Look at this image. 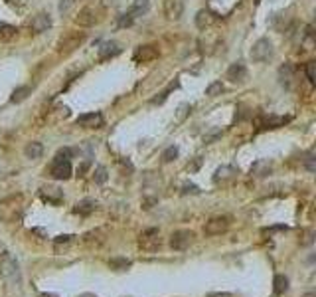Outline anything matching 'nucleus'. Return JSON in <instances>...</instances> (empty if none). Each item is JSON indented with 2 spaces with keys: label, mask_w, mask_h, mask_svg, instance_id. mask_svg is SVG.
Instances as JSON below:
<instances>
[{
  "label": "nucleus",
  "mask_w": 316,
  "mask_h": 297,
  "mask_svg": "<svg viewBox=\"0 0 316 297\" xmlns=\"http://www.w3.org/2000/svg\"><path fill=\"white\" fill-rule=\"evenodd\" d=\"M73 2H75V0H62V2H60V12H67L73 6Z\"/></svg>",
  "instance_id": "36"
},
{
  "label": "nucleus",
  "mask_w": 316,
  "mask_h": 297,
  "mask_svg": "<svg viewBox=\"0 0 316 297\" xmlns=\"http://www.w3.org/2000/svg\"><path fill=\"white\" fill-rule=\"evenodd\" d=\"M71 238H73L71 234H65V236H58V238H56V244H62V242H69Z\"/></svg>",
  "instance_id": "39"
},
{
  "label": "nucleus",
  "mask_w": 316,
  "mask_h": 297,
  "mask_svg": "<svg viewBox=\"0 0 316 297\" xmlns=\"http://www.w3.org/2000/svg\"><path fill=\"white\" fill-rule=\"evenodd\" d=\"M24 155H26V159H30V161L40 159V157L44 155V147H42V143H38V141L28 143V145L24 147Z\"/></svg>",
  "instance_id": "18"
},
{
  "label": "nucleus",
  "mask_w": 316,
  "mask_h": 297,
  "mask_svg": "<svg viewBox=\"0 0 316 297\" xmlns=\"http://www.w3.org/2000/svg\"><path fill=\"white\" fill-rule=\"evenodd\" d=\"M16 28L14 26H10V24H0V38L2 40H10V38H14L16 36Z\"/></svg>",
  "instance_id": "27"
},
{
  "label": "nucleus",
  "mask_w": 316,
  "mask_h": 297,
  "mask_svg": "<svg viewBox=\"0 0 316 297\" xmlns=\"http://www.w3.org/2000/svg\"><path fill=\"white\" fill-rule=\"evenodd\" d=\"M306 297H314V293H306Z\"/></svg>",
  "instance_id": "43"
},
{
  "label": "nucleus",
  "mask_w": 316,
  "mask_h": 297,
  "mask_svg": "<svg viewBox=\"0 0 316 297\" xmlns=\"http://www.w3.org/2000/svg\"><path fill=\"white\" fill-rule=\"evenodd\" d=\"M182 192H184V194H188V192H192V194H200V188H198L196 185H184V186H182Z\"/></svg>",
  "instance_id": "35"
},
{
  "label": "nucleus",
  "mask_w": 316,
  "mask_h": 297,
  "mask_svg": "<svg viewBox=\"0 0 316 297\" xmlns=\"http://www.w3.org/2000/svg\"><path fill=\"white\" fill-rule=\"evenodd\" d=\"M160 234H158L156 228H148L140 234V246L144 250H156L158 246H160V238H158Z\"/></svg>",
  "instance_id": "13"
},
{
  "label": "nucleus",
  "mask_w": 316,
  "mask_h": 297,
  "mask_svg": "<svg viewBox=\"0 0 316 297\" xmlns=\"http://www.w3.org/2000/svg\"><path fill=\"white\" fill-rule=\"evenodd\" d=\"M30 93H32V87H30V85H20V87H16V89L12 91L10 101H12V103H22Z\"/></svg>",
  "instance_id": "23"
},
{
  "label": "nucleus",
  "mask_w": 316,
  "mask_h": 297,
  "mask_svg": "<svg viewBox=\"0 0 316 297\" xmlns=\"http://www.w3.org/2000/svg\"><path fill=\"white\" fill-rule=\"evenodd\" d=\"M95 208H97V202H95L93 198H85V200H81V202L75 204L73 212H75V214H81V216H87V214H91Z\"/></svg>",
  "instance_id": "21"
},
{
  "label": "nucleus",
  "mask_w": 316,
  "mask_h": 297,
  "mask_svg": "<svg viewBox=\"0 0 316 297\" xmlns=\"http://www.w3.org/2000/svg\"><path fill=\"white\" fill-rule=\"evenodd\" d=\"M259 2H261V0H257V4H259Z\"/></svg>",
  "instance_id": "44"
},
{
  "label": "nucleus",
  "mask_w": 316,
  "mask_h": 297,
  "mask_svg": "<svg viewBox=\"0 0 316 297\" xmlns=\"http://www.w3.org/2000/svg\"><path fill=\"white\" fill-rule=\"evenodd\" d=\"M273 58V44L267 40V38H261V40H257L255 44H253V48H251V60L253 62H267V60H271Z\"/></svg>",
  "instance_id": "4"
},
{
  "label": "nucleus",
  "mask_w": 316,
  "mask_h": 297,
  "mask_svg": "<svg viewBox=\"0 0 316 297\" xmlns=\"http://www.w3.org/2000/svg\"><path fill=\"white\" fill-rule=\"evenodd\" d=\"M304 167L308 173H314L316 171V159H314V151H308L304 155Z\"/></svg>",
  "instance_id": "29"
},
{
  "label": "nucleus",
  "mask_w": 316,
  "mask_h": 297,
  "mask_svg": "<svg viewBox=\"0 0 316 297\" xmlns=\"http://www.w3.org/2000/svg\"><path fill=\"white\" fill-rule=\"evenodd\" d=\"M225 77H227L231 83H241V81H245V77H247V68H245V64H241V62L231 64V66L227 68Z\"/></svg>",
  "instance_id": "14"
},
{
  "label": "nucleus",
  "mask_w": 316,
  "mask_h": 297,
  "mask_svg": "<svg viewBox=\"0 0 316 297\" xmlns=\"http://www.w3.org/2000/svg\"><path fill=\"white\" fill-rule=\"evenodd\" d=\"M101 18H103V12H101L99 6H85V8L79 10V14L75 18V24L83 26V28H91L97 22H101Z\"/></svg>",
  "instance_id": "3"
},
{
  "label": "nucleus",
  "mask_w": 316,
  "mask_h": 297,
  "mask_svg": "<svg viewBox=\"0 0 316 297\" xmlns=\"http://www.w3.org/2000/svg\"><path fill=\"white\" fill-rule=\"evenodd\" d=\"M194 240V232L190 230H176L172 236H170V248L176 250V252H182L190 246V242Z\"/></svg>",
  "instance_id": "7"
},
{
  "label": "nucleus",
  "mask_w": 316,
  "mask_h": 297,
  "mask_svg": "<svg viewBox=\"0 0 316 297\" xmlns=\"http://www.w3.org/2000/svg\"><path fill=\"white\" fill-rule=\"evenodd\" d=\"M178 155H180V148H178L176 145H172V147H168L166 151L162 153V161H164V163H172V161L178 159Z\"/></svg>",
  "instance_id": "26"
},
{
  "label": "nucleus",
  "mask_w": 316,
  "mask_h": 297,
  "mask_svg": "<svg viewBox=\"0 0 316 297\" xmlns=\"http://www.w3.org/2000/svg\"><path fill=\"white\" fill-rule=\"evenodd\" d=\"M164 14L168 20H180L184 14V0H164Z\"/></svg>",
  "instance_id": "12"
},
{
  "label": "nucleus",
  "mask_w": 316,
  "mask_h": 297,
  "mask_svg": "<svg viewBox=\"0 0 316 297\" xmlns=\"http://www.w3.org/2000/svg\"><path fill=\"white\" fill-rule=\"evenodd\" d=\"M200 165H202V161L198 159L194 165H190V167H188V171H190V173H194V171H198V169H200Z\"/></svg>",
  "instance_id": "40"
},
{
  "label": "nucleus",
  "mask_w": 316,
  "mask_h": 297,
  "mask_svg": "<svg viewBox=\"0 0 316 297\" xmlns=\"http://www.w3.org/2000/svg\"><path fill=\"white\" fill-rule=\"evenodd\" d=\"M314 66H316L314 62H308V64H306V77H308V81H310V83H314V81H316V79H314Z\"/></svg>",
  "instance_id": "33"
},
{
  "label": "nucleus",
  "mask_w": 316,
  "mask_h": 297,
  "mask_svg": "<svg viewBox=\"0 0 316 297\" xmlns=\"http://www.w3.org/2000/svg\"><path fill=\"white\" fill-rule=\"evenodd\" d=\"M50 175L56 179V181H67L71 177V163L69 159H62V157H56L52 167H50Z\"/></svg>",
  "instance_id": "5"
},
{
  "label": "nucleus",
  "mask_w": 316,
  "mask_h": 297,
  "mask_svg": "<svg viewBox=\"0 0 316 297\" xmlns=\"http://www.w3.org/2000/svg\"><path fill=\"white\" fill-rule=\"evenodd\" d=\"M176 87H178V81L170 83V85H168V87H166L164 91H160V93H158V95H156V97H154V99H152L150 103H152V105H160V103H164V101L168 99V95H170V93H172V91H174Z\"/></svg>",
  "instance_id": "24"
},
{
  "label": "nucleus",
  "mask_w": 316,
  "mask_h": 297,
  "mask_svg": "<svg viewBox=\"0 0 316 297\" xmlns=\"http://www.w3.org/2000/svg\"><path fill=\"white\" fill-rule=\"evenodd\" d=\"M8 2H10L12 6H18V8H20V6H26V4H28V0H8Z\"/></svg>",
  "instance_id": "38"
},
{
  "label": "nucleus",
  "mask_w": 316,
  "mask_h": 297,
  "mask_svg": "<svg viewBox=\"0 0 316 297\" xmlns=\"http://www.w3.org/2000/svg\"><path fill=\"white\" fill-rule=\"evenodd\" d=\"M85 32H67L65 36H62L60 40H58V44H56V52L60 54V56H69V54H73L83 42H85Z\"/></svg>",
  "instance_id": "2"
},
{
  "label": "nucleus",
  "mask_w": 316,
  "mask_h": 297,
  "mask_svg": "<svg viewBox=\"0 0 316 297\" xmlns=\"http://www.w3.org/2000/svg\"><path fill=\"white\" fill-rule=\"evenodd\" d=\"M132 22H134V18H132V16H128L126 12L119 18V26H121V28H128V26H132Z\"/></svg>",
  "instance_id": "32"
},
{
  "label": "nucleus",
  "mask_w": 316,
  "mask_h": 297,
  "mask_svg": "<svg viewBox=\"0 0 316 297\" xmlns=\"http://www.w3.org/2000/svg\"><path fill=\"white\" fill-rule=\"evenodd\" d=\"M212 24H214V16H212V12H210V10H206V8L198 10V14H196V26H198L200 30H206V28H210Z\"/></svg>",
  "instance_id": "20"
},
{
  "label": "nucleus",
  "mask_w": 316,
  "mask_h": 297,
  "mask_svg": "<svg viewBox=\"0 0 316 297\" xmlns=\"http://www.w3.org/2000/svg\"><path fill=\"white\" fill-rule=\"evenodd\" d=\"M89 167H91V161H85V163H81V165L77 167V175H79V177H83V175L89 171Z\"/></svg>",
  "instance_id": "37"
},
{
  "label": "nucleus",
  "mask_w": 316,
  "mask_h": 297,
  "mask_svg": "<svg viewBox=\"0 0 316 297\" xmlns=\"http://www.w3.org/2000/svg\"><path fill=\"white\" fill-rule=\"evenodd\" d=\"M273 285H275V287H273L275 295H283V293L288 291V277L283 275V273H277L275 279H273Z\"/></svg>",
  "instance_id": "22"
},
{
  "label": "nucleus",
  "mask_w": 316,
  "mask_h": 297,
  "mask_svg": "<svg viewBox=\"0 0 316 297\" xmlns=\"http://www.w3.org/2000/svg\"><path fill=\"white\" fill-rule=\"evenodd\" d=\"M279 81H281L283 87L294 89V85H296V70H294L292 64H283L279 68Z\"/></svg>",
  "instance_id": "10"
},
{
  "label": "nucleus",
  "mask_w": 316,
  "mask_h": 297,
  "mask_svg": "<svg viewBox=\"0 0 316 297\" xmlns=\"http://www.w3.org/2000/svg\"><path fill=\"white\" fill-rule=\"evenodd\" d=\"M38 297H58V295L56 293H40Z\"/></svg>",
  "instance_id": "41"
},
{
  "label": "nucleus",
  "mask_w": 316,
  "mask_h": 297,
  "mask_svg": "<svg viewBox=\"0 0 316 297\" xmlns=\"http://www.w3.org/2000/svg\"><path fill=\"white\" fill-rule=\"evenodd\" d=\"M107 181V169L105 167H97V171H95V183L97 185H103Z\"/></svg>",
  "instance_id": "31"
},
{
  "label": "nucleus",
  "mask_w": 316,
  "mask_h": 297,
  "mask_svg": "<svg viewBox=\"0 0 316 297\" xmlns=\"http://www.w3.org/2000/svg\"><path fill=\"white\" fill-rule=\"evenodd\" d=\"M288 121H290V117L271 115V117H263V119L259 121V125H261L263 129H277V127H281V125H284V123H288Z\"/></svg>",
  "instance_id": "19"
},
{
  "label": "nucleus",
  "mask_w": 316,
  "mask_h": 297,
  "mask_svg": "<svg viewBox=\"0 0 316 297\" xmlns=\"http://www.w3.org/2000/svg\"><path fill=\"white\" fill-rule=\"evenodd\" d=\"M148 8H150V0H134V2L130 4V8L126 10V14L132 16V18H138V16L146 14Z\"/></svg>",
  "instance_id": "17"
},
{
  "label": "nucleus",
  "mask_w": 316,
  "mask_h": 297,
  "mask_svg": "<svg viewBox=\"0 0 316 297\" xmlns=\"http://www.w3.org/2000/svg\"><path fill=\"white\" fill-rule=\"evenodd\" d=\"M75 123H77L79 127H83V129H101L103 123H105V119H103L101 113L93 111V113H83V115H79Z\"/></svg>",
  "instance_id": "11"
},
{
  "label": "nucleus",
  "mask_w": 316,
  "mask_h": 297,
  "mask_svg": "<svg viewBox=\"0 0 316 297\" xmlns=\"http://www.w3.org/2000/svg\"><path fill=\"white\" fill-rule=\"evenodd\" d=\"M109 265H111L113 269L123 271V269H126V267H130V265H132V261H130V260H126V258H113V260L109 261Z\"/></svg>",
  "instance_id": "25"
},
{
  "label": "nucleus",
  "mask_w": 316,
  "mask_h": 297,
  "mask_svg": "<svg viewBox=\"0 0 316 297\" xmlns=\"http://www.w3.org/2000/svg\"><path fill=\"white\" fill-rule=\"evenodd\" d=\"M79 297H97V295H93V293H81Z\"/></svg>",
  "instance_id": "42"
},
{
  "label": "nucleus",
  "mask_w": 316,
  "mask_h": 297,
  "mask_svg": "<svg viewBox=\"0 0 316 297\" xmlns=\"http://www.w3.org/2000/svg\"><path fill=\"white\" fill-rule=\"evenodd\" d=\"M231 224V218L229 216H214L206 222L204 226V232L206 236H218V234H223Z\"/></svg>",
  "instance_id": "6"
},
{
  "label": "nucleus",
  "mask_w": 316,
  "mask_h": 297,
  "mask_svg": "<svg viewBox=\"0 0 316 297\" xmlns=\"http://www.w3.org/2000/svg\"><path fill=\"white\" fill-rule=\"evenodd\" d=\"M40 196H42L46 202H50V204H60V202L63 200V190H60V188L54 186V185H48V186H42V188H40Z\"/></svg>",
  "instance_id": "15"
},
{
  "label": "nucleus",
  "mask_w": 316,
  "mask_h": 297,
  "mask_svg": "<svg viewBox=\"0 0 316 297\" xmlns=\"http://www.w3.org/2000/svg\"><path fill=\"white\" fill-rule=\"evenodd\" d=\"M52 28V16L48 12H38L32 20H30V32L32 34H44Z\"/></svg>",
  "instance_id": "9"
},
{
  "label": "nucleus",
  "mask_w": 316,
  "mask_h": 297,
  "mask_svg": "<svg viewBox=\"0 0 316 297\" xmlns=\"http://www.w3.org/2000/svg\"><path fill=\"white\" fill-rule=\"evenodd\" d=\"M235 173V169L233 167H221V169H218V177H216V181H220V179H229L231 175Z\"/></svg>",
  "instance_id": "30"
},
{
  "label": "nucleus",
  "mask_w": 316,
  "mask_h": 297,
  "mask_svg": "<svg viewBox=\"0 0 316 297\" xmlns=\"http://www.w3.org/2000/svg\"><path fill=\"white\" fill-rule=\"evenodd\" d=\"M221 93H223V83L221 81H214L206 89V95H210V97H216V95H221Z\"/></svg>",
  "instance_id": "28"
},
{
  "label": "nucleus",
  "mask_w": 316,
  "mask_h": 297,
  "mask_svg": "<svg viewBox=\"0 0 316 297\" xmlns=\"http://www.w3.org/2000/svg\"><path fill=\"white\" fill-rule=\"evenodd\" d=\"M0 275H2L8 283H14V285H20V283H22V275H20L18 261H16L8 252H4V254H2V260H0Z\"/></svg>",
  "instance_id": "1"
},
{
  "label": "nucleus",
  "mask_w": 316,
  "mask_h": 297,
  "mask_svg": "<svg viewBox=\"0 0 316 297\" xmlns=\"http://www.w3.org/2000/svg\"><path fill=\"white\" fill-rule=\"evenodd\" d=\"M121 54V46L117 44V42H105L101 48H99V60L101 62H105V60H109V58H115V56H119Z\"/></svg>",
  "instance_id": "16"
},
{
  "label": "nucleus",
  "mask_w": 316,
  "mask_h": 297,
  "mask_svg": "<svg viewBox=\"0 0 316 297\" xmlns=\"http://www.w3.org/2000/svg\"><path fill=\"white\" fill-rule=\"evenodd\" d=\"M188 111H190V105H188V103H182V105L178 107V121H182Z\"/></svg>",
  "instance_id": "34"
},
{
  "label": "nucleus",
  "mask_w": 316,
  "mask_h": 297,
  "mask_svg": "<svg viewBox=\"0 0 316 297\" xmlns=\"http://www.w3.org/2000/svg\"><path fill=\"white\" fill-rule=\"evenodd\" d=\"M158 58V48L152 46V44H144V46H136L134 48V54H132V60L138 62V64H146V62H152Z\"/></svg>",
  "instance_id": "8"
}]
</instances>
